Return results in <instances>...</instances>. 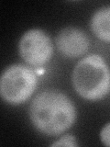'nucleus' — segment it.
<instances>
[{"label":"nucleus","instance_id":"f257e3e1","mask_svg":"<svg viewBox=\"0 0 110 147\" xmlns=\"http://www.w3.org/2000/svg\"><path fill=\"white\" fill-rule=\"evenodd\" d=\"M30 117L39 131L48 136H58L73 125L76 109L72 101L62 92L45 90L32 99Z\"/></svg>","mask_w":110,"mask_h":147},{"label":"nucleus","instance_id":"f03ea898","mask_svg":"<svg viewBox=\"0 0 110 147\" xmlns=\"http://www.w3.org/2000/svg\"><path fill=\"white\" fill-rule=\"evenodd\" d=\"M72 82L77 94L87 100H99L110 91V70L98 54H91L78 62Z\"/></svg>","mask_w":110,"mask_h":147},{"label":"nucleus","instance_id":"7ed1b4c3","mask_svg":"<svg viewBox=\"0 0 110 147\" xmlns=\"http://www.w3.org/2000/svg\"><path fill=\"white\" fill-rule=\"evenodd\" d=\"M36 72L24 64H13L5 70L0 79V94L3 100L19 105L29 99L36 89Z\"/></svg>","mask_w":110,"mask_h":147},{"label":"nucleus","instance_id":"20e7f679","mask_svg":"<svg viewBox=\"0 0 110 147\" xmlns=\"http://www.w3.org/2000/svg\"><path fill=\"white\" fill-rule=\"evenodd\" d=\"M18 52L29 65L40 67L52 59L53 45L46 32L40 29H32L26 31L20 38Z\"/></svg>","mask_w":110,"mask_h":147},{"label":"nucleus","instance_id":"39448f33","mask_svg":"<svg viewBox=\"0 0 110 147\" xmlns=\"http://www.w3.org/2000/svg\"><path fill=\"white\" fill-rule=\"evenodd\" d=\"M57 49L63 56L77 58L86 53L89 39L85 32L75 27H67L59 32L55 39Z\"/></svg>","mask_w":110,"mask_h":147},{"label":"nucleus","instance_id":"423d86ee","mask_svg":"<svg viewBox=\"0 0 110 147\" xmlns=\"http://www.w3.org/2000/svg\"><path fill=\"white\" fill-rule=\"evenodd\" d=\"M91 30L98 39L110 42V7L95 11L91 18Z\"/></svg>","mask_w":110,"mask_h":147},{"label":"nucleus","instance_id":"0eeeda50","mask_svg":"<svg viewBox=\"0 0 110 147\" xmlns=\"http://www.w3.org/2000/svg\"><path fill=\"white\" fill-rule=\"evenodd\" d=\"M52 146H70V147H76L78 146L76 138L72 134H65L60 138L59 140L54 142Z\"/></svg>","mask_w":110,"mask_h":147},{"label":"nucleus","instance_id":"6e6552de","mask_svg":"<svg viewBox=\"0 0 110 147\" xmlns=\"http://www.w3.org/2000/svg\"><path fill=\"white\" fill-rule=\"evenodd\" d=\"M101 141L107 146H110V123L107 124L101 131Z\"/></svg>","mask_w":110,"mask_h":147}]
</instances>
